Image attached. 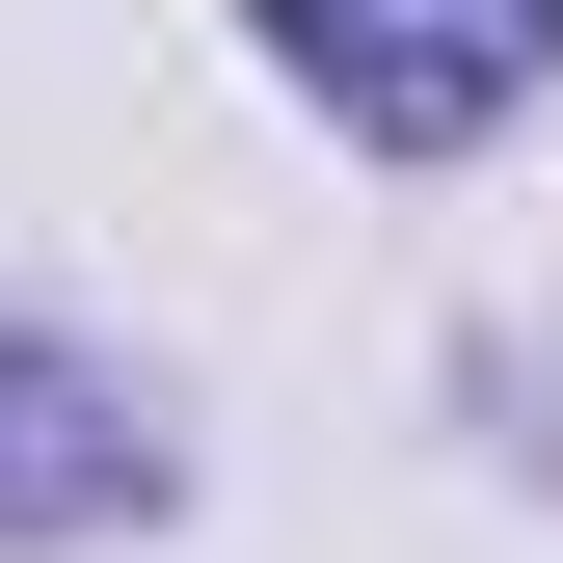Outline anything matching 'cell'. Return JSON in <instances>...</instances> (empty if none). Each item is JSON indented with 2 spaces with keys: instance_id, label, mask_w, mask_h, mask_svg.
Wrapping results in <instances>:
<instances>
[{
  "instance_id": "6da1fadb",
  "label": "cell",
  "mask_w": 563,
  "mask_h": 563,
  "mask_svg": "<svg viewBox=\"0 0 563 563\" xmlns=\"http://www.w3.org/2000/svg\"><path fill=\"white\" fill-rule=\"evenodd\" d=\"M268 54H296L349 134H402V162H430V134H483V108L563 54V0H268Z\"/></svg>"
},
{
  "instance_id": "7a4b0ae2",
  "label": "cell",
  "mask_w": 563,
  "mask_h": 563,
  "mask_svg": "<svg viewBox=\"0 0 563 563\" xmlns=\"http://www.w3.org/2000/svg\"><path fill=\"white\" fill-rule=\"evenodd\" d=\"M134 483H162V456H134V402L81 376V349H27V322H0V510H54V537H81V510H134Z\"/></svg>"
}]
</instances>
